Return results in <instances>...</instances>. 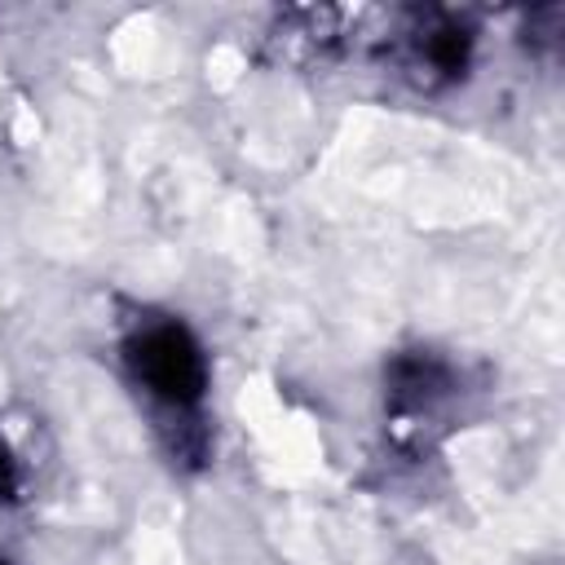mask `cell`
Returning a JSON list of instances; mask_svg holds the SVG:
<instances>
[{"label":"cell","instance_id":"cell-3","mask_svg":"<svg viewBox=\"0 0 565 565\" xmlns=\"http://www.w3.org/2000/svg\"><path fill=\"white\" fill-rule=\"evenodd\" d=\"M468 49H472V35H468L463 26H455V22L433 26V31H428V40H424L428 62H433L437 71H446V75H455V71H463V66H468Z\"/></svg>","mask_w":565,"mask_h":565},{"label":"cell","instance_id":"cell-5","mask_svg":"<svg viewBox=\"0 0 565 565\" xmlns=\"http://www.w3.org/2000/svg\"><path fill=\"white\" fill-rule=\"evenodd\" d=\"M0 565H9V561H0Z\"/></svg>","mask_w":565,"mask_h":565},{"label":"cell","instance_id":"cell-2","mask_svg":"<svg viewBox=\"0 0 565 565\" xmlns=\"http://www.w3.org/2000/svg\"><path fill=\"white\" fill-rule=\"evenodd\" d=\"M388 388H393L397 406H424L428 397H437L446 388V366L437 358H428V353L397 358L393 371H388Z\"/></svg>","mask_w":565,"mask_h":565},{"label":"cell","instance_id":"cell-4","mask_svg":"<svg viewBox=\"0 0 565 565\" xmlns=\"http://www.w3.org/2000/svg\"><path fill=\"white\" fill-rule=\"evenodd\" d=\"M4 490H13V459H9V450H4V441H0V494Z\"/></svg>","mask_w":565,"mask_h":565},{"label":"cell","instance_id":"cell-1","mask_svg":"<svg viewBox=\"0 0 565 565\" xmlns=\"http://www.w3.org/2000/svg\"><path fill=\"white\" fill-rule=\"evenodd\" d=\"M128 362H132L137 380L154 397H163L168 406H194L203 397V388H207L203 349L181 322H163V327L141 331L128 344Z\"/></svg>","mask_w":565,"mask_h":565}]
</instances>
